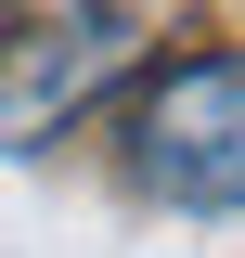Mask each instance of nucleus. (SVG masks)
Instances as JSON below:
<instances>
[{
	"instance_id": "f257e3e1",
	"label": "nucleus",
	"mask_w": 245,
	"mask_h": 258,
	"mask_svg": "<svg viewBox=\"0 0 245 258\" xmlns=\"http://www.w3.org/2000/svg\"><path fill=\"white\" fill-rule=\"evenodd\" d=\"M168 26V0H39L0 26V142H52L65 116H91L103 78L142 64V39Z\"/></svg>"
},
{
	"instance_id": "f03ea898",
	"label": "nucleus",
	"mask_w": 245,
	"mask_h": 258,
	"mask_svg": "<svg viewBox=\"0 0 245 258\" xmlns=\"http://www.w3.org/2000/svg\"><path fill=\"white\" fill-rule=\"evenodd\" d=\"M142 181L168 207H245V52H181L142 91Z\"/></svg>"
}]
</instances>
